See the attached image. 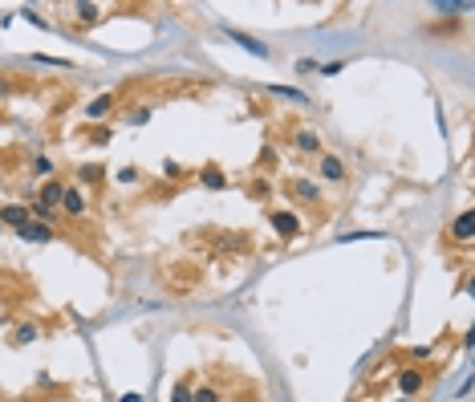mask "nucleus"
Returning a JSON list of instances; mask_svg holds the SVG:
<instances>
[{
    "instance_id": "nucleus-22",
    "label": "nucleus",
    "mask_w": 475,
    "mask_h": 402,
    "mask_svg": "<svg viewBox=\"0 0 475 402\" xmlns=\"http://www.w3.org/2000/svg\"><path fill=\"white\" fill-rule=\"evenodd\" d=\"M118 179H122V183H134V179H138V171H134V167H122V171H118Z\"/></svg>"
},
{
    "instance_id": "nucleus-15",
    "label": "nucleus",
    "mask_w": 475,
    "mask_h": 402,
    "mask_svg": "<svg viewBox=\"0 0 475 402\" xmlns=\"http://www.w3.org/2000/svg\"><path fill=\"white\" fill-rule=\"evenodd\" d=\"M199 183H203V187H223L228 175H223L219 167H203V171H199Z\"/></svg>"
},
{
    "instance_id": "nucleus-12",
    "label": "nucleus",
    "mask_w": 475,
    "mask_h": 402,
    "mask_svg": "<svg viewBox=\"0 0 475 402\" xmlns=\"http://www.w3.org/2000/svg\"><path fill=\"white\" fill-rule=\"evenodd\" d=\"M228 37L236 45H244L248 53H256V57H268V49H264V41H256V37H248V33H240V29H228Z\"/></svg>"
},
{
    "instance_id": "nucleus-3",
    "label": "nucleus",
    "mask_w": 475,
    "mask_h": 402,
    "mask_svg": "<svg viewBox=\"0 0 475 402\" xmlns=\"http://www.w3.org/2000/svg\"><path fill=\"white\" fill-rule=\"evenodd\" d=\"M293 146H297L301 155H325V142H321L317 131H297L293 134Z\"/></svg>"
},
{
    "instance_id": "nucleus-13",
    "label": "nucleus",
    "mask_w": 475,
    "mask_h": 402,
    "mask_svg": "<svg viewBox=\"0 0 475 402\" xmlns=\"http://www.w3.org/2000/svg\"><path fill=\"white\" fill-rule=\"evenodd\" d=\"M191 394H195V378L183 374V378L175 382V390H171V402H191Z\"/></svg>"
},
{
    "instance_id": "nucleus-2",
    "label": "nucleus",
    "mask_w": 475,
    "mask_h": 402,
    "mask_svg": "<svg viewBox=\"0 0 475 402\" xmlns=\"http://www.w3.org/2000/svg\"><path fill=\"white\" fill-rule=\"evenodd\" d=\"M118 106V98L114 93H98L93 102L86 106V122H102V118H110V110Z\"/></svg>"
},
{
    "instance_id": "nucleus-19",
    "label": "nucleus",
    "mask_w": 475,
    "mask_h": 402,
    "mask_svg": "<svg viewBox=\"0 0 475 402\" xmlns=\"http://www.w3.org/2000/svg\"><path fill=\"white\" fill-rule=\"evenodd\" d=\"M146 118H151V110H146V106H138V110H134V114H130V122H134V126H142V122H146Z\"/></svg>"
},
{
    "instance_id": "nucleus-1",
    "label": "nucleus",
    "mask_w": 475,
    "mask_h": 402,
    "mask_svg": "<svg viewBox=\"0 0 475 402\" xmlns=\"http://www.w3.org/2000/svg\"><path fill=\"white\" fill-rule=\"evenodd\" d=\"M29 220H33V212H29L25 203H4V208H0V223H4V227H12V232H16V227H25Z\"/></svg>"
},
{
    "instance_id": "nucleus-18",
    "label": "nucleus",
    "mask_w": 475,
    "mask_h": 402,
    "mask_svg": "<svg viewBox=\"0 0 475 402\" xmlns=\"http://www.w3.org/2000/svg\"><path fill=\"white\" fill-rule=\"evenodd\" d=\"M191 402H219V394L212 390V386H195V394H191Z\"/></svg>"
},
{
    "instance_id": "nucleus-7",
    "label": "nucleus",
    "mask_w": 475,
    "mask_h": 402,
    "mask_svg": "<svg viewBox=\"0 0 475 402\" xmlns=\"http://www.w3.org/2000/svg\"><path fill=\"white\" fill-rule=\"evenodd\" d=\"M268 223H272L280 236H297V232H301V220H297L293 212H268Z\"/></svg>"
},
{
    "instance_id": "nucleus-23",
    "label": "nucleus",
    "mask_w": 475,
    "mask_h": 402,
    "mask_svg": "<svg viewBox=\"0 0 475 402\" xmlns=\"http://www.w3.org/2000/svg\"><path fill=\"white\" fill-rule=\"evenodd\" d=\"M118 402H142V399H138V394H126V399H118Z\"/></svg>"
},
{
    "instance_id": "nucleus-5",
    "label": "nucleus",
    "mask_w": 475,
    "mask_h": 402,
    "mask_svg": "<svg viewBox=\"0 0 475 402\" xmlns=\"http://www.w3.org/2000/svg\"><path fill=\"white\" fill-rule=\"evenodd\" d=\"M16 236H21V240H29V244H49V240H53V227H45V223L29 220L25 227H16Z\"/></svg>"
},
{
    "instance_id": "nucleus-8",
    "label": "nucleus",
    "mask_w": 475,
    "mask_h": 402,
    "mask_svg": "<svg viewBox=\"0 0 475 402\" xmlns=\"http://www.w3.org/2000/svg\"><path fill=\"white\" fill-rule=\"evenodd\" d=\"M61 195H65V183H61V179H49L41 187V199H37V203L53 212V208H61Z\"/></svg>"
},
{
    "instance_id": "nucleus-6",
    "label": "nucleus",
    "mask_w": 475,
    "mask_h": 402,
    "mask_svg": "<svg viewBox=\"0 0 475 402\" xmlns=\"http://www.w3.org/2000/svg\"><path fill=\"white\" fill-rule=\"evenodd\" d=\"M289 187H293V195H297L301 203H321V187H317L313 179H305V175H301V179H293Z\"/></svg>"
},
{
    "instance_id": "nucleus-10",
    "label": "nucleus",
    "mask_w": 475,
    "mask_h": 402,
    "mask_svg": "<svg viewBox=\"0 0 475 402\" xmlns=\"http://www.w3.org/2000/svg\"><path fill=\"white\" fill-rule=\"evenodd\" d=\"M321 179L325 183H342L346 179V163L338 155H321Z\"/></svg>"
},
{
    "instance_id": "nucleus-11",
    "label": "nucleus",
    "mask_w": 475,
    "mask_h": 402,
    "mask_svg": "<svg viewBox=\"0 0 475 402\" xmlns=\"http://www.w3.org/2000/svg\"><path fill=\"white\" fill-rule=\"evenodd\" d=\"M472 232H475V212H463L459 220L451 223V240H455V244H467Z\"/></svg>"
},
{
    "instance_id": "nucleus-20",
    "label": "nucleus",
    "mask_w": 475,
    "mask_h": 402,
    "mask_svg": "<svg viewBox=\"0 0 475 402\" xmlns=\"http://www.w3.org/2000/svg\"><path fill=\"white\" fill-rule=\"evenodd\" d=\"M25 21H29V25H37V29H45V16H37L33 8H25Z\"/></svg>"
},
{
    "instance_id": "nucleus-21",
    "label": "nucleus",
    "mask_w": 475,
    "mask_h": 402,
    "mask_svg": "<svg viewBox=\"0 0 475 402\" xmlns=\"http://www.w3.org/2000/svg\"><path fill=\"white\" fill-rule=\"evenodd\" d=\"M89 138H93V142H110V131H102V126H98V131H86Z\"/></svg>"
},
{
    "instance_id": "nucleus-4",
    "label": "nucleus",
    "mask_w": 475,
    "mask_h": 402,
    "mask_svg": "<svg viewBox=\"0 0 475 402\" xmlns=\"http://www.w3.org/2000/svg\"><path fill=\"white\" fill-rule=\"evenodd\" d=\"M61 212H65V216H74V220H78V216H86V195H82L78 187H65V195H61Z\"/></svg>"
},
{
    "instance_id": "nucleus-16",
    "label": "nucleus",
    "mask_w": 475,
    "mask_h": 402,
    "mask_svg": "<svg viewBox=\"0 0 475 402\" xmlns=\"http://www.w3.org/2000/svg\"><path fill=\"white\" fill-rule=\"evenodd\" d=\"M78 179H82L86 187H93V183L102 179V167H98V163H86V167H78Z\"/></svg>"
},
{
    "instance_id": "nucleus-14",
    "label": "nucleus",
    "mask_w": 475,
    "mask_h": 402,
    "mask_svg": "<svg viewBox=\"0 0 475 402\" xmlns=\"http://www.w3.org/2000/svg\"><path fill=\"white\" fill-rule=\"evenodd\" d=\"M37 337H41L37 325H16V329H12V346H33Z\"/></svg>"
},
{
    "instance_id": "nucleus-9",
    "label": "nucleus",
    "mask_w": 475,
    "mask_h": 402,
    "mask_svg": "<svg viewBox=\"0 0 475 402\" xmlns=\"http://www.w3.org/2000/svg\"><path fill=\"white\" fill-rule=\"evenodd\" d=\"M423 386H427V374H423V370H402V374H398V390H402V394H419Z\"/></svg>"
},
{
    "instance_id": "nucleus-17",
    "label": "nucleus",
    "mask_w": 475,
    "mask_h": 402,
    "mask_svg": "<svg viewBox=\"0 0 475 402\" xmlns=\"http://www.w3.org/2000/svg\"><path fill=\"white\" fill-rule=\"evenodd\" d=\"M74 12H78V21H82V25H93V21H98V4H78Z\"/></svg>"
}]
</instances>
